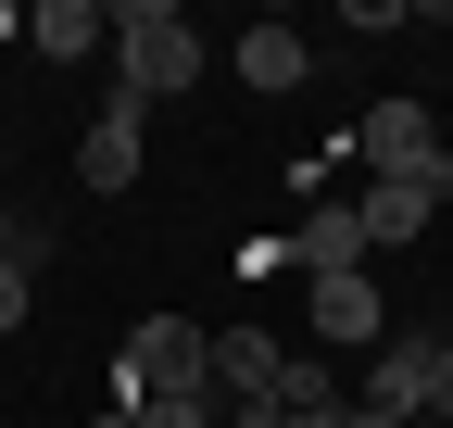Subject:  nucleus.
<instances>
[{
    "label": "nucleus",
    "mask_w": 453,
    "mask_h": 428,
    "mask_svg": "<svg viewBox=\"0 0 453 428\" xmlns=\"http://www.w3.org/2000/svg\"><path fill=\"white\" fill-rule=\"evenodd\" d=\"M113 88H127V101L202 88V26L177 13V0H127V13H113Z\"/></svg>",
    "instance_id": "1"
},
{
    "label": "nucleus",
    "mask_w": 453,
    "mask_h": 428,
    "mask_svg": "<svg viewBox=\"0 0 453 428\" xmlns=\"http://www.w3.org/2000/svg\"><path fill=\"white\" fill-rule=\"evenodd\" d=\"M113 403H214V328L139 315V328H127V365H113Z\"/></svg>",
    "instance_id": "2"
},
{
    "label": "nucleus",
    "mask_w": 453,
    "mask_h": 428,
    "mask_svg": "<svg viewBox=\"0 0 453 428\" xmlns=\"http://www.w3.org/2000/svg\"><path fill=\"white\" fill-rule=\"evenodd\" d=\"M453 202V151H441V164L428 177H378L353 214H365V252H403V240H428V214Z\"/></svg>",
    "instance_id": "3"
},
{
    "label": "nucleus",
    "mask_w": 453,
    "mask_h": 428,
    "mask_svg": "<svg viewBox=\"0 0 453 428\" xmlns=\"http://www.w3.org/2000/svg\"><path fill=\"white\" fill-rule=\"evenodd\" d=\"M428 365H441V340H378L365 353V416H403V428H428Z\"/></svg>",
    "instance_id": "4"
},
{
    "label": "nucleus",
    "mask_w": 453,
    "mask_h": 428,
    "mask_svg": "<svg viewBox=\"0 0 453 428\" xmlns=\"http://www.w3.org/2000/svg\"><path fill=\"white\" fill-rule=\"evenodd\" d=\"M139 126H151V101H127V88H113V101H101V126L76 139V177H88V189H139V151H151Z\"/></svg>",
    "instance_id": "5"
},
{
    "label": "nucleus",
    "mask_w": 453,
    "mask_h": 428,
    "mask_svg": "<svg viewBox=\"0 0 453 428\" xmlns=\"http://www.w3.org/2000/svg\"><path fill=\"white\" fill-rule=\"evenodd\" d=\"M353 151H365L378 177H428L441 164V126H428V101H378V114L353 126Z\"/></svg>",
    "instance_id": "6"
},
{
    "label": "nucleus",
    "mask_w": 453,
    "mask_h": 428,
    "mask_svg": "<svg viewBox=\"0 0 453 428\" xmlns=\"http://www.w3.org/2000/svg\"><path fill=\"white\" fill-rule=\"evenodd\" d=\"M226 64H240V88H265V101H290V88L315 76V38L265 13V26H240V50H226Z\"/></svg>",
    "instance_id": "7"
},
{
    "label": "nucleus",
    "mask_w": 453,
    "mask_h": 428,
    "mask_svg": "<svg viewBox=\"0 0 453 428\" xmlns=\"http://www.w3.org/2000/svg\"><path fill=\"white\" fill-rule=\"evenodd\" d=\"M315 340H327V353H378V340H390L378 278H315Z\"/></svg>",
    "instance_id": "8"
},
{
    "label": "nucleus",
    "mask_w": 453,
    "mask_h": 428,
    "mask_svg": "<svg viewBox=\"0 0 453 428\" xmlns=\"http://www.w3.org/2000/svg\"><path fill=\"white\" fill-rule=\"evenodd\" d=\"M277 365H290L277 328H226L214 340V403H277Z\"/></svg>",
    "instance_id": "9"
},
{
    "label": "nucleus",
    "mask_w": 453,
    "mask_h": 428,
    "mask_svg": "<svg viewBox=\"0 0 453 428\" xmlns=\"http://www.w3.org/2000/svg\"><path fill=\"white\" fill-rule=\"evenodd\" d=\"M26 50H38V64H88V50H113V13H101V0H38Z\"/></svg>",
    "instance_id": "10"
},
{
    "label": "nucleus",
    "mask_w": 453,
    "mask_h": 428,
    "mask_svg": "<svg viewBox=\"0 0 453 428\" xmlns=\"http://www.w3.org/2000/svg\"><path fill=\"white\" fill-rule=\"evenodd\" d=\"M290 252H303V278H365V214H353V202H327Z\"/></svg>",
    "instance_id": "11"
},
{
    "label": "nucleus",
    "mask_w": 453,
    "mask_h": 428,
    "mask_svg": "<svg viewBox=\"0 0 453 428\" xmlns=\"http://www.w3.org/2000/svg\"><path fill=\"white\" fill-rule=\"evenodd\" d=\"M340 403H353V391L327 378V353H290V365H277V416H340Z\"/></svg>",
    "instance_id": "12"
},
{
    "label": "nucleus",
    "mask_w": 453,
    "mask_h": 428,
    "mask_svg": "<svg viewBox=\"0 0 453 428\" xmlns=\"http://www.w3.org/2000/svg\"><path fill=\"white\" fill-rule=\"evenodd\" d=\"M127 428H214V403H113Z\"/></svg>",
    "instance_id": "13"
},
{
    "label": "nucleus",
    "mask_w": 453,
    "mask_h": 428,
    "mask_svg": "<svg viewBox=\"0 0 453 428\" xmlns=\"http://www.w3.org/2000/svg\"><path fill=\"white\" fill-rule=\"evenodd\" d=\"M0 264H50V240L26 227V214H13V202H0Z\"/></svg>",
    "instance_id": "14"
},
{
    "label": "nucleus",
    "mask_w": 453,
    "mask_h": 428,
    "mask_svg": "<svg viewBox=\"0 0 453 428\" xmlns=\"http://www.w3.org/2000/svg\"><path fill=\"white\" fill-rule=\"evenodd\" d=\"M26 278L38 264H0V328H26Z\"/></svg>",
    "instance_id": "15"
},
{
    "label": "nucleus",
    "mask_w": 453,
    "mask_h": 428,
    "mask_svg": "<svg viewBox=\"0 0 453 428\" xmlns=\"http://www.w3.org/2000/svg\"><path fill=\"white\" fill-rule=\"evenodd\" d=\"M428 416L453 428V340H441V365H428Z\"/></svg>",
    "instance_id": "16"
},
{
    "label": "nucleus",
    "mask_w": 453,
    "mask_h": 428,
    "mask_svg": "<svg viewBox=\"0 0 453 428\" xmlns=\"http://www.w3.org/2000/svg\"><path fill=\"white\" fill-rule=\"evenodd\" d=\"M214 428H277V403H214Z\"/></svg>",
    "instance_id": "17"
},
{
    "label": "nucleus",
    "mask_w": 453,
    "mask_h": 428,
    "mask_svg": "<svg viewBox=\"0 0 453 428\" xmlns=\"http://www.w3.org/2000/svg\"><path fill=\"white\" fill-rule=\"evenodd\" d=\"M340 428H403V416H365V403H340Z\"/></svg>",
    "instance_id": "18"
},
{
    "label": "nucleus",
    "mask_w": 453,
    "mask_h": 428,
    "mask_svg": "<svg viewBox=\"0 0 453 428\" xmlns=\"http://www.w3.org/2000/svg\"><path fill=\"white\" fill-rule=\"evenodd\" d=\"M277 428H340V416H277Z\"/></svg>",
    "instance_id": "19"
}]
</instances>
